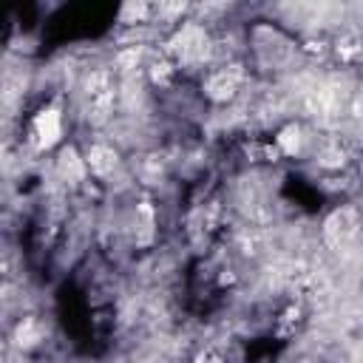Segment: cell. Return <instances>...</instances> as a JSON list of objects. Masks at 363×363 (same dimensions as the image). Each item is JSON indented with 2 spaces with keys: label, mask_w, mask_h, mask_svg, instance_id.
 <instances>
[{
  "label": "cell",
  "mask_w": 363,
  "mask_h": 363,
  "mask_svg": "<svg viewBox=\"0 0 363 363\" xmlns=\"http://www.w3.org/2000/svg\"><path fill=\"white\" fill-rule=\"evenodd\" d=\"M238 79H241V71H238L235 65H233V68H221V71H216V74L207 79L204 91H207V96H210V99L224 102V99H230V96L235 94Z\"/></svg>",
  "instance_id": "cell-4"
},
{
  "label": "cell",
  "mask_w": 363,
  "mask_h": 363,
  "mask_svg": "<svg viewBox=\"0 0 363 363\" xmlns=\"http://www.w3.org/2000/svg\"><path fill=\"white\" fill-rule=\"evenodd\" d=\"M113 99H116L113 74L108 68L88 71V77L82 82V108H85L88 122H105L113 111Z\"/></svg>",
  "instance_id": "cell-1"
},
{
  "label": "cell",
  "mask_w": 363,
  "mask_h": 363,
  "mask_svg": "<svg viewBox=\"0 0 363 363\" xmlns=\"http://www.w3.org/2000/svg\"><path fill=\"white\" fill-rule=\"evenodd\" d=\"M37 337H40V326H37V320L26 318V320L17 326V343H20V346H31V343H37Z\"/></svg>",
  "instance_id": "cell-9"
},
{
  "label": "cell",
  "mask_w": 363,
  "mask_h": 363,
  "mask_svg": "<svg viewBox=\"0 0 363 363\" xmlns=\"http://www.w3.org/2000/svg\"><path fill=\"white\" fill-rule=\"evenodd\" d=\"M196 363H221V357H218V354H213V352H204Z\"/></svg>",
  "instance_id": "cell-10"
},
{
  "label": "cell",
  "mask_w": 363,
  "mask_h": 363,
  "mask_svg": "<svg viewBox=\"0 0 363 363\" xmlns=\"http://www.w3.org/2000/svg\"><path fill=\"white\" fill-rule=\"evenodd\" d=\"M278 145L284 147V153H298L301 150V128L298 125L284 128L281 136H278Z\"/></svg>",
  "instance_id": "cell-8"
},
{
  "label": "cell",
  "mask_w": 363,
  "mask_h": 363,
  "mask_svg": "<svg viewBox=\"0 0 363 363\" xmlns=\"http://www.w3.org/2000/svg\"><path fill=\"white\" fill-rule=\"evenodd\" d=\"M173 45H176V54H179L182 60L193 62V60H201V57L207 54V34H204L199 26H184V28L176 34Z\"/></svg>",
  "instance_id": "cell-3"
},
{
  "label": "cell",
  "mask_w": 363,
  "mask_h": 363,
  "mask_svg": "<svg viewBox=\"0 0 363 363\" xmlns=\"http://www.w3.org/2000/svg\"><path fill=\"white\" fill-rule=\"evenodd\" d=\"M357 227H360L357 213H354L352 207H340V210H335V213L326 218L323 235H326V241H329L335 250H340V247H346V244L357 235Z\"/></svg>",
  "instance_id": "cell-2"
},
{
  "label": "cell",
  "mask_w": 363,
  "mask_h": 363,
  "mask_svg": "<svg viewBox=\"0 0 363 363\" xmlns=\"http://www.w3.org/2000/svg\"><path fill=\"white\" fill-rule=\"evenodd\" d=\"M360 96H363V85H360Z\"/></svg>",
  "instance_id": "cell-11"
},
{
  "label": "cell",
  "mask_w": 363,
  "mask_h": 363,
  "mask_svg": "<svg viewBox=\"0 0 363 363\" xmlns=\"http://www.w3.org/2000/svg\"><path fill=\"white\" fill-rule=\"evenodd\" d=\"M85 162H88V167H91L94 173L105 176V173L113 170V164H116V153H113L111 147H105V145H94V147L88 150Z\"/></svg>",
  "instance_id": "cell-6"
},
{
  "label": "cell",
  "mask_w": 363,
  "mask_h": 363,
  "mask_svg": "<svg viewBox=\"0 0 363 363\" xmlns=\"http://www.w3.org/2000/svg\"><path fill=\"white\" fill-rule=\"evenodd\" d=\"M34 136H37V145L40 147H51L60 139V113L54 108L37 113V119H34Z\"/></svg>",
  "instance_id": "cell-5"
},
{
  "label": "cell",
  "mask_w": 363,
  "mask_h": 363,
  "mask_svg": "<svg viewBox=\"0 0 363 363\" xmlns=\"http://www.w3.org/2000/svg\"><path fill=\"white\" fill-rule=\"evenodd\" d=\"M60 170H62V176H65L68 182H77V179H82V162H79L77 150L65 147V150L60 153Z\"/></svg>",
  "instance_id": "cell-7"
}]
</instances>
